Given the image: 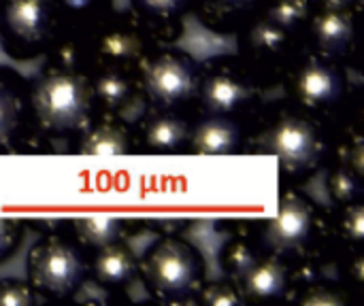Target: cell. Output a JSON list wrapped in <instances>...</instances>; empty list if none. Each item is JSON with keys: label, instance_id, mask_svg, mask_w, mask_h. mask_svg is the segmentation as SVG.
Returning <instances> with one entry per match:
<instances>
[{"label": "cell", "instance_id": "cell-1", "mask_svg": "<svg viewBox=\"0 0 364 306\" xmlns=\"http://www.w3.org/2000/svg\"><path fill=\"white\" fill-rule=\"evenodd\" d=\"M30 111L45 134H70L85 128L94 113L90 75L49 68L30 87Z\"/></svg>", "mask_w": 364, "mask_h": 306}, {"label": "cell", "instance_id": "cell-2", "mask_svg": "<svg viewBox=\"0 0 364 306\" xmlns=\"http://www.w3.org/2000/svg\"><path fill=\"white\" fill-rule=\"evenodd\" d=\"M252 143L258 151L275 155L282 173L290 179L311 175L322 162L326 149L322 128L301 109L279 111Z\"/></svg>", "mask_w": 364, "mask_h": 306}, {"label": "cell", "instance_id": "cell-3", "mask_svg": "<svg viewBox=\"0 0 364 306\" xmlns=\"http://www.w3.org/2000/svg\"><path fill=\"white\" fill-rule=\"evenodd\" d=\"M147 292L162 302H186L205 283V264L196 247L177 236L160 239L139 262Z\"/></svg>", "mask_w": 364, "mask_h": 306}, {"label": "cell", "instance_id": "cell-4", "mask_svg": "<svg viewBox=\"0 0 364 306\" xmlns=\"http://www.w3.org/2000/svg\"><path fill=\"white\" fill-rule=\"evenodd\" d=\"M151 36L136 13H107L83 32L87 62L94 68L136 70L151 53Z\"/></svg>", "mask_w": 364, "mask_h": 306}, {"label": "cell", "instance_id": "cell-5", "mask_svg": "<svg viewBox=\"0 0 364 306\" xmlns=\"http://www.w3.org/2000/svg\"><path fill=\"white\" fill-rule=\"evenodd\" d=\"M28 283L47 300H64L77 294L87 279V260L81 245L62 234L45 236L28 253Z\"/></svg>", "mask_w": 364, "mask_h": 306}, {"label": "cell", "instance_id": "cell-6", "mask_svg": "<svg viewBox=\"0 0 364 306\" xmlns=\"http://www.w3.org/2000/svg\"><path fill=\"white\" fill-rule=\"evenodd\" d=\"M322 213L316 202L301 192L288 190L277 202V211L267 219L260 243L267 253L277 258L307 256L311 245L322 236Z\"/></svg>", "mask_w": 364, "mask_h": 306}, {"label": "cell", "instance_id": "cell-7", "mask_svg": "<svg viewBox=\"0 0 364 306\" xmlns=\"http://www.w3.org/2000/svg\"><path fill=\"white\" fill-rule=\"evenodd\" d=\"M198 70L196 62L181 51H156L136 66V83L154 109L177 111L194 100Z\"/></svg>", "mask_w": 364, "mask_h": 306}, {"label": "cell", "instance_id": "cell-8", "mask_svg": "<svg viewBox=\"0 0 364 306\" xmlns=\"http://www.w3.org/2000/svg\"><path fill=\"white\" fill-rule=\"evenodd\" d=\"M350 79L337 60L316 51L303 55L286 77V89L296 109L326 113L337 109L348 96Z\"/></svg>", "mask_w": 364, "mask_h": 306}, {"label": "cell", "instance_id": "cell-9", "mask_svg": "<svg viewBox=\"0 0 364 306\" xmlns=\"http://www.w3.org/2000/svg\"><path fill=\"white\" fill-rule=\"evenodd\" d=\"M55 30V0H0V38L15 58L47 47Z\"/></svg>", "mask_w": 364, "mask_h": 306}, {"label": "cell", "instance_id": "cell-10", "mask_svg": "<svg viewBox=\"0 0 364 306\" xmlns=\"http://www.w3.org/2000/svg\"><path fill=\"white\" fill-rule=\"evenodd\" d=\"M258 94V85L245 70V64L215 60L198 70V87L194 98L205 115L232 117L250 106Z\"/></svg>", "mask_w": 364, "mask_h": 306}, {"label": "cell", "instance_id": "cell-11", "mask_svg": "<svg viewBox=\"0 0 364 306\" xmlns=\"http://www.w3.org/2000/svg\"><path fill=\"white\" fill-rule=\"evenodd\" d=\"M305 30L309 34L316 53L333 60H341L354 47V38H356L354 9L314 6Z\"/></svg>", "mask_w": 364, "mask_h": 306}, {"label": "cell", "instance_id": "cell-12", "mask_svg": "<svg viewBox=\"0 0 364 306\" xmlns=\"http://www.w3.org/2000/svg\"><path fill=\"white\" fill-rule=\"evenodd\" d=\"M290 45L292 34L264 15L252 19L239 36V49L243 51L245 62L256 68H275L290 51Z\"/></svg>", "mask_w": 364, "mask_h": 306}, {"label": "cell", "instance_id": "cell-13", "mask_svg": "<svg viewBox=\"0 0 364 306\" xmlns=\"http://www.w3.org/2000/svg\"><path fill=\"white\" fill-rule=\"evenodd\" d=\"M245 302L284 300L290 288V273L284 258L258 256V260L235 281Z\"/></svg>", "mask_w": 364, "mask_h": 306}, {"label": "cell", "instance_id": "cell-14", "mask_svg": "<svg viewBox=\"0 0 364 306\" xmlns=\"http://www.w3.org/2000/svg\"><path fill=\"white\" fill-rule=\"evenodd\" d=\"M186 147L194 155H232L243 147V130L226 115H205L190 126Z\"/></svg>", "mask_w": 364, "mask_h": 306}, {"label": "cell", "instance_id": "cell-15", "mask_svg": "<svg viewBox=\"0 0 364 306\" xmlns=\"http://www.w3.org/2000/svg\"><path fill=\"white\" fill-rule=\"evenodd\" d=\"M87 273L96 285L105 290H122L134 281L139 273V260L126 243L115 241L94 249V256L87 262Z\"/></svg>", "mask_w": 364, "mask_h": 306}, {"label": "cell", "instance_id": "cell-16", "mask_svg": "<svg viewBox=\"0 0 364 306\" xmlns=\"http://www.w3.org/2000/svg\"><path fill=\"white\" fill-rule=\"evenodd\" d=\"M188 132L190 124L183 115L171 109H156L143 119L139 128V141L151 153H175L177 149L186 147Z\"/></svg>", "mask_w": 364, "mask_h": 306}, {"label": "cell", "instance_id": "cell-17", "mask_svg": "<svg viewBox=\"0 0 364 306\" xmlns=\"http://www.w3.org/2000/svg\"><path fill=\"white\" fill-rule=\"evenodd\" d=\"M94 109L102 113H119L124 111L136 96L139 83L134 70H119V68H96L90 77Z\"/></svg>", "mask_w": 364, "mask_h": 306}, {"label": "cell", "instance_id": "cell-18", "mask_svg": "<svg viewBox=\"0 0 364 306\" xmlns=\"http://www.w3.org/2000/svg\"><path fill=\"white\" fill-rule=\"evenodd\" d=\"M134 147V136L126 124L105 119L87 128L81 136L77 151L81 155H124Z\"/></svg>", "mask_w": 364, "mask_h": 306}, {"label": "cell", "instance_id": "cell-19", "mask_svg": "<svg viewBox=\"0 0 364 306\" xmlns=\"http://www.w3.org/2000/svg\"><path fill=\"white\" fill-rule=\"evenodd\" d=\"M73 236L81 247L100 249L115 241H122L126 224L113 215H83L70 224Z\"/></svg>", "mask_w": 364, "mask_h": 306}, {"label": "cell", "instance_id": "cell-20", "mask_svg": "<svg viewBox=\"0 0 364 306\" xmlns=\"http://www.w3.org/2000/svg\"><path fill=\"white\" fill-rule=\"evenodd\" d=\"M192 0H132L134 13L145 21L151 34L179 32L181 15Z\"/></svg>", "mask_w": 364, "mask_h": 306}, {"label": "cell", "instance_id": "cell-21", "mask_svg": "<svg viewBox=\"0 0 364 306\" xmlns=\"http://www.w3.org/2000/svg\"><path fill=\"white\" fill-rule=\"evenodd\" d=\"M47 60H49V68H60V70L87 68L90 62H87L83 32H73V30L58 32L55 30V34L47 43Z\"/></svg>", "mask_w": 364, "mask_h": 306}, {"label": "cell", "instance_id": "cell-22", "mask_svg": "<svg viewBox=\"0 0 364 306\" xmlns=\"http://www.w3.org/2000/svg\"><path fill=\"white\" fill-rule=\"evenodd\" d=\"M58 26L73 32H85L109 13V0H55Z\"/></svg>", "mask_w": 364, "mask_h": 306}, {"label": "cell", "instance_id": "cell-23", "mask_svg": "<svg viewBox=\"0 0 364 306\" xmlns=\"http://www.w3.org/2000/svg\"><path fill=\"white\" fill-rule=\"evenodd\" d=\"M311 11H314L311 0H271L262 15L294 36V32L305 30Z\"/></svg>", "mask_w": 364, "mask_h": 306}, {"label": "cell", "instance_id": "cell-24", "mask_svg": "<svg viewBox=\"0 0 364 306\" xmlns=\"http://www.w3.org/2000/svg\"><path fill=\"white\" fill-rule=\"evenodd\" d=\"M23 119V100L15 85L9 79L0 77V147L6 145L15 132L21 128Z\"/></svg>", "mask_w": 364, "mask_h": 306}, {"label": "cell", "instance_id": "cell-25", "mask_svg": "<svg viewBox=\"0 0 364 306\" xmlns=\"http://www.w3.org/2000/svg\"><path fill=\"white\" fill-rule=\"evenodd\" d=\"M326 185H328V194L331 198L341 207V204H348V202H354V200H360L363 198V187H364V177L352 173L350 168L337 164L328 179H326Z\"/></svg>", "mask_w": 364, "mask_h": 306}, {"label": "cell", "instance_id": "cell-26", "mask_svg": "<svg viewBox=\"0 0 364 306\" xmlns=\"http://www.w3.org/2000/svg\"><path fill=\"white\" fill-rule=\"evenodd\" d=\"M337 232L350 249H363L364 245V204L363 198L341 204L337 217Z\"/></svg>", "mask_w": 364, "mask_h": 306}, {"label": "cell", "instance_id": "cell-27", "mask_svg": "<svg viewBox=\"0 0 364 306\" xmlns=\"http://www.w3.org/2000/svg\"><path fill=\"white\" fill-rule=\"evenodd\" d=\"M258 260V251L247 241H230L222 249V271L230 277V281H237L254 262Z\"/></svg>", "mask_w": 364, "mask_h": 306}, {"label": "cell", "instance_id": "cell-28", "mask_svg": "<svg viewBox=\"0 0 364 306\" xmlns=\"http://www.w3.org/2000/svg\"><path fill=\"white\" fill-rule=\"evenodd\" d=\"M198 302L205 306L245 305L235 281H215V283H207V285L203 283V288L198 290Z\"/></svg>", "mask_w": 364, "mask_h": 306}, {"label": "cell", "instance_id": "cell-29", "mask_svg": "<svg viewBox=\"0 0 364 306\" xmlns=\"http://www.w3.org/2000/svg\"><path fill=\"white\" fill-rule=\"evenodd\" d=\"M294 302L303 306H346L348 305V294L337 290V288L311 283L301 294L294 296Z\"/></svg>", "mask_w": 364, "mask_h": 306}, {"label": "cell", "instance_id": "cell-30", "mask_svg": "<svg viewBox=\"0 0 364 306\" xmlns=\"http://www.w3.org/2000/svg\"><path fill=\"white\" fill-rule=\"evenodd\" d=\"M41 296L30 288V283L17 279L0 281V306H34Z\"/></svg>", "mask_w": 364, "mask_h": 306}, {"label": "cell", "instance_id": "cell-31", "mask_svg": "<svg viewBox=\"0 0 364 306\" xmlns=\"http://www.w3.org/2000/svg\"><path fill=\"white\" fill-rule=\"evenodd\" d=\"M364 143L360 132H352L339 147V164L364 177Z\"/></svg>", "mask_w": 364, "mask_h": 306}, {"label": "cell", "instance_id": "cell-32", "mask_svg": "<svg viewBox=\"0 0 364 306\" xmlns=\"http://www.w3.org/2000/svg\"><path fill=\"white\" fill-rule=\"evenodd\" d=\"M21 241V226L11 217H0V262L9 260Z\"/></svg>", "mask_w": 364, "mask_h": 306}, {"label": "cell", "instance_id": "cell-33", "mask_svg": "<svg viewBox=\"0 0 364 306\" xmlns=\"http://www.w3.org/2000/svg\"><path fill=\"white\" fill-rule=\"evenodd\" d=\"M258 0H203V6L207 13L211 15H230V13H239V11H245L250 6H254Z\"/></svg>", "mask_w": 364, "mask_h": 306}, {"label": "cell", "instance_id": "cell-34", "mask_svg": "<svg viewBox=\"0 0 364 306\" xmlns=\"http://www.w3.org/2000/svg\"><path fill=\"white\" fill-rule=\"evenodd\" d=\"M314 6H328V9H354L358 0H311Z\"/></svg>", "mask_w": 364, "mask_h": 306}]
</instances>
